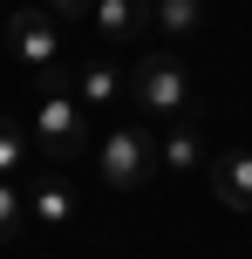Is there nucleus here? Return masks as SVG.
I'll list each match as a JSON object with an SVG mask.
<instances>
[{"label": "nucleus", "mask_w": 252, "mask_h": 259, "mask_svg": "<svg viewBox=\"0 0 252 259\" xmlns=\"http://www.w3.org/2000/svg\"><path fill=\"white\" fill-rule=\"evenodd\" d=\"M130 96L150 109V116L184 123L191 116V68H184V55H171V48L136 55V62H130Z\"/></svg>", "instance_id": "f257e3e1"}, {"label": "nucleus", "mask_w": 252, "mask_h": 259, "mask_svg": "<svg viewBox=\"0 0 252 259\" xmlns=\"http://www.w3.org/2000/svg\"><path fill=\"white\" fill-rule=\"evenodd\" d=\"M95 170H103L109 191H143V184L164 170V164H157V137H150V130H136V123L109 130L103 150H95Z\"/></svg>", "instance_id": "f03ea898"}, {"label": "nucleus", "mask_w": 252, "mask_h": 259, "mask_svg": "<svg viewBox=\"0 0 252 259\" xmlns=\"http://www.w3.org/2000/svg\"><path fill=\"white\" fill-rule=\"evenodd\" d=\"M34 150L48 157V164H68V157H82L89 150V123H82V103H75V89H55V96H41V109H34Z\"/></svg>", "instance_id": "7ed1b4c3"}, {"label": "nucleus", "mask_w": 252, "mask_h": 259, "mask_svg": "<svg viewBox=\"0 0 252 259\" xmlns=\"http://www.w3.org/2000/svg\"><path fill=\"white\" fill-rule=\"evenodd\" d=\"M7 55H14V62H27L34 75H41V68H55V55H62L55 14H48V7H14V14H7Z\"/></svg>", "instance_id": "20e7f679"}, {"label": "nucleus", "mask_w": 252, "mask_h": 259, "mask_svg": "<svg viewBox=\"0 0 252 259\" xmlns=\"http://www.w3.org/2000/svg\"><path fill=\"white\" fill-rule=\"evenodd\" d=\"M150 27V0H95V41L103 55H123L130 41H143Z\"/></svg>", "instance_id": "39448f33"}, {"label": "nucleus", "mask_w": 252, "mask_h": 259, "mask_svg": "<svg viewBox=\"0 0 252 259\" xmlns=\"http://www.w3.org/2000/svg\"><path fill=\"white\" fill-rule=\"evenodd\" d=\"M212 191H218V205L252 211V150H218L212 157Z\"/></svg>", "instance_id": "423d86ee"}, {"label": "nucleus", "mask_w": 252, "mask_h": 259, "mask_svg": "<svg viewBox=\"0 0 252 259\" xmlns=\"http://www.w3.org/2000/svg\"><path fill=\"white\" fill-rule=\"evenodd\" d=\"M123 89H130V75H123V62H116V55H95V62H82V82H75V96H82L89 109H109Z\"/></svg>", "instance_id": "0eeeda50"}, {"label": "nucleus", "mask_w": 252, "mask_h": 259, "mask_svg": "<svg viewBox=\"0 0 252 259\" xmlns=\"http://www.w3.org/2000/svg\"><path fill=\"white\" fill-rule=\"evenodd\" d=\"M27 219H34V225H48V232H62V225L75 219V191H68L62 178H41L34 191H27Z\"/></svg>", "instance_id": "6e6552de"}, {"label": "nucleus", "mask_w": 252, "mask_h": 259, "mask_svg": "<svg viewBox=\"0 0 252 259\" xmlns=\"http://www.w3.org/2000/svg\"><path fill=\"white\" fill-rule=\"evenodd\" d=\"M157 164H164V170H177V178L205 164V137H198V123H191V116L177 123L171 137H164V143H157Z\"/></svg>", "instance_id": "1a4fd4ad"}, {"label": "nucleus", "mask_w": 252, "mask_h": 259, "mask_svg": "<svg viewBox=\"0 0 252 259\" xmlns=\"http://www.w3.org/2000/svg\"><path fill=\"white\" fill-rule=\"evenodd\" d=\"M198 21H205L198 0H150V27H157L164 41H191V34H198Z\"/></svg>", "instance_id": "9d476101"}, {"label": "nucleus", "mask_w": 252, "mask_h": 259, "mask_svg": "<svg viewBox=\"0 0 252 259\" xmlns=\"http://www.w3.org/2000/svg\"><path fill=\"white\" fill-rule=\"evenodd\" d=\"M34 150V137H27L14 116H0V178H21V157Z\"/></svg>", "instance_id": "9b49d317"}, {"label": "nucleus", "mask_w": 252, "mask_h": 259, "mask_svg": "<svg viewBox=\"0 0 252 259\" xmlns=\"http://www.w3.org/2000/svg\"><path fill=\"white\" fill-rule=\"evenodd\" d=\"M21 219H27V198H21V184H14V178H0V246H7V239L21 232Z\"/></svg>", "instance_id": "f8f14e48"}, {"label": "nucleus", "mask_w": 252, "mask_h": 259, "mask_svg": "<svg viewBox=\"0 0 252 259\" xmlns=\"http://www.w3.org/2000/svg\"><path fill=\"white\" fill-rule=\"evenodd\" d=\"M41 7H48V14H55V21H75V14H82V7H89V0H41Z\"/></svg>", "instance_id": "ddd939ff"}]
</instances>
